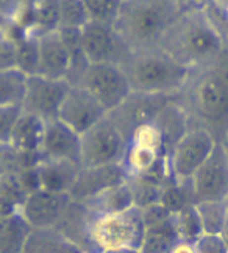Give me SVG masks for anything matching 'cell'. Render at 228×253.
<instances>
[{"label":"cell","mask_w":228,"mask_h":253,"mask_svg":"<svg viewBox=\"0 0 228 253\" xmlns=\"http://www.w3.org/2000/svg\"><path fill=\"white\" fill-rule=\"evenodd\" d=\"M160 47L189 71L213 64L224 52V40L202 8H189L175 19Z\"/></svg>","instance_id":"obj_1"},{"label":"cell","mask_w":228,"mask_h":253,"mask_svg":"<svg viewBox=\"0 0 228 253\" xmlns=\"http://www.w3.org/2000/svg\"><path fill=\"white\" fill-rule=\"evenodd\" d=\"M180 103L189 125H202L210 131L228 125V69L208 64L191 71L186 83L174 95Z\"/></svg>","instance_id":"obj_2"},{"label":"cell","mask_w":228,"mask_h":253,"mask_svg":"<svg viewBox=\"0 0 228 253\" xmlns=\"http://www.w3.org/2000/svg\"><path fill=\"white\" fill-rule=\"evenodd\" d=\"M183 11L180 0H124L114 28L128 50L156 47Z\"/></svg>","instance_id":"obj_3"},{"label":"cell","mask_w":228,"mask_h":253,"mask_svg":"<svg viewBox=\"0 0 228 253\" xmlns=\"http://www.w3.org/2000/svg\"><path fill=\"white\" fill-rule=\"evenodd\" d=\"M132 91L175 95L186 83L191 71L175 61L160 45L128 50L119 63Z\"/></svg>","instance_id":"obj_4"},{"label":"cell","mask_w":228,"mask_h":253,"mask_svg":"<svg viewBox=\"0 0 228 253\" xmlns=\"http://www.w3.org/2000/svg\"><path fill=\"white\" fill-rule=\"evenodd\" d=\"M144 233L142 210L137 205L121 211L91 212L88 223V242L91 252L141 253Z\"/></svg>","instance_id":"obj_5"},{"label":"cell","mask_w":228,"mask_h":253,"mask_svg":"<svg viewBox=\"0 0 228 253\" xmlns=\"http://www.w3.org/2000/svg\"><path fill=\"white\" fill-rule=\"evenodd\" d=\"M217 139L214 133L202 125H189L167 155L169 173L178 181H187L214 150Z\"/></svg>","instance_id":"obj_6"},{"label":"cell","mask_w":228,"mask_h":253,"mask_svg":"<svg viewBox=\"0 0 228 253\" xmlns=\"http://www.w3.org/2000/svg\"><path fill=\"white\" fill-rule=\"evenodd\" d=\"M125 144V136L106 116L82 134V168L121 163Z\"/></svg>","instance_id":"obj_7"},{"label":"cell","mask_w":228,"mask_h":253,"mask_svg":"<svg viewBox=\"0 0 228 253\" xmlns=\"http://www.w3.org/2000/svg\"><path fill=\"white\" fill-rule=\"evenodd\" d=\"M75 84L91 92L108 113L121 105L132 92L124 71L114 63H89Z\"/></svg>","instance_id":"obj_8"},{"label":"cell","mask_w":228,"mask_h":253,"mask_svg":"<svg viewBox=\"0 0 228 253\" xmlns=\"http://www.w3.org/2000/svg\"><path fill=\"white\" fill-rule=\"evenodd\" d=\"M69 86L71 83L64 79H48L39 74L28 75L21 103L22 111L38 116L43 121L58 118Z\"/></svg>","instance_id":"obj_9"},{"label":"cell","mask_w":228,"mask_h":253,"mask_svg":"<svg viewBox=\"0 0 228 253\" xmlns=\"http://www.w3.org/2000/svg\"><path fill=\"white\" fill-rule=\"evenodd\" d=\"M194 203L227 200L228 197V163L217 141L214 150L187 180Z\"/></svg>","instance_id":"obj_10"},{"label":"cell","mask_w":228,"mask_h":253,"mask_svg":"<svg viewBox=\"0 0 228 253\" xmlns=\"http://www.w3.org/2000/svg\"><path fill=\"white\" fill-rule=\"evenodd\" d=\"M172 97L174 95L132 91L121 105L108 113V118L116 124L127 139L139 125L153 121Z\"/></svg>","instance_id":"obj_11"},{"label":"cell","mask_w":228,"mask_h":253,"mask_svg":"<svg viewBox=\"0 0 228 253\" xmlns=\"http://www.w3.org/2000/svg\"><path fill=\"white\" fill-rule=\"evenodd\" d=\"M82 48L89 63L119 64L127 55L128 47L117 35L114 25L88 21L80 30Z\"/></svg>","instance_id":"obj_12"},{"label":"cell","mask_w":228,"mask_h":253,"mask_svg":"<svg viewBox=\"0 0 228 253\" xmlns=\"http://www.w3.org/2000/svg\"><path fill=\"white\" fill-rule=\"evenodd\" d=\"M106 116L108 111L103 108V105L80 84L69 86L58 113L59 119L80 134Z\"/></svg>","instance_id":"obj_13"},{"label":"cell","mask_w":228,"mask_h":253,"mask_svg":"<svg viewBox=\"0 0 228 253\" xmlns=\"http://www.w3.org/2000/svg\"><path fill=\"white\" fill-rule=\"evenodd\" d=\"M72 200L71 194L67 192H52L39 188L27 196L21 214L32 228L56 227Z\"/></svg>","instance_id":"obj_14"},{"label":"cell","mask_w":228,"mask_h":253,"mask_svg":"<svg viewBox=\"0 0 228 253\" xmlns=\"http://www.w3.org/2000/svg\"><path fill=\"white\" fill-rule=\"evenodd\" d=\"M39 160H63L82 164V134L59 118L46 121Z\"/></svg>","instance_id":"obj_15"},{"label":"cell","mask_w":228,"mask_h":253,"mask_svg":"<svg viewBox=\"0 0 228 253\" xmlns=\"http://www.w3.org/2000/svg\"><path fill=\"white\" fill-rule=\"evenodd\" d=\"M144 241L141 253H166L171 252L177 242V233L174 228L172 212L163 207L160 202L144 207Z\"/></svg>","instance_id":"obj_16"},{"label":"cell","mask_w":228,"mask_h":253,"mask_svg":"<svg viewBox=\"0 0 228 253\" xmlns=\"http://www.w3.org/2000/svg\"><path fill=\"white\" fill-rule=\"evenodd\" d=\"M39 58L36 74L48 77V79H64L67 80L71 56L67 47L58 30L46 32L38 36Z\"/></svg>","instance_id":"obj_17"},{"label":"cell","mask_w":228,"mask_h":253,"mask_svg":"<svg viewBox=\"0 0 228 253\" xmlns=\"http://www.w3.org/2000/svg\"><path fill=\"white\" fill-rule=\"evenodd\" d=\"M125 180L127 175L121 163L105 164V166L82 168L74 188L71 191V197L78 202H85L94 197L100 191Z\"/></svg>","instance_id":"obj_18"},{"label":"cell","mask_w":228,"mask_h":253,"mask_svg":"<svg viewBox=\"0 0 228 253\" xmlns=\"http://www.w3.org/2000/svg\"><path fill=\"white\" fill-rule=\"evenodd\" d=\"M36 168L43 189L71 194L82 164L63 160H39Z\"/></svg>","instance_id":"obj_19"},{"label":"cell","mask_w":228,"mask_h":253,"mask_svg":"<svg viewBox=\"0 0 228 253\" xmlns=\"http://www.w3.org/2000/svg\"><path fill=\"white\" fill-rule=\"evenodd\" d=\"M22 253H82V249L61 230L50 227L30 230Z\"/></svg>","instance_id":"obj_20"},{"label":"cell","mask_w":228,"mask_h":253,"mask_svg":"<svg viewBox=\"0 0 228 253\" xmlns=\"http://www.w3.org/2000/svg\"><path fill=\"white\" fill-rule=\"evenodd\" d=\"M44 125L46 121L39 119L38 116L22 111L13 128L9 144L21 152L39 155L44 134Z\"/></svg>","instance_id":"obj_21"},{"label":"cell","mask_w":228,"mask_h":253,"mask_svg":"<svg viewBox=\"0 0 228 253\" xmlns=\"http://www.w3.org/2000/svg\"><path fill=\"white\" fill-rule=\"evenodd\" d=\"M82 203L91 212L98 214V212H111V211H121L125 208H130L135 205V200H133L132 189L125 180L100 191L94 197L88 199Z\"/></svg>","instance_id":"obj_22"},{"label":"cell","mask_w":228,"mask_h":253,"mask_svg":"<svg viewBox=\"0 0 228 253\" xmlns=\"http://www.w3.org/2000/svg\"><path fill=\"white\" fill-rule=\"evenodd\" d=\"M30 230L21 212L0 214V253H22Z\"/></svg>","instance_id":"obj_23"},{"label":"cell","mask_w":228,"mask_h":253,"mask_svg":"<svg viewBox=\"0 0 228 253\" xmlns=\"http://www.w3.org/2000/svg\"><path fill=\"white\" fill-rule=\"evenodd\" d=\"M27 74H24L17 67H6L0 69V106L21 105L25 86Z\"/></svg>","instance_id":"obj_24"},{"label":"cell","mask_w":228,"mask_h":253,"mask_svg":"<svg viewBox=\"0 0 228 253\" xmlns=\"http://www.w3.org/2000/svg\"><path fill=\"white\" fill-rule=\"evenodd\" d=\"M28 192L19 180V173L0 177V214L21 212Z\"/></svg>","instance_id":"obj_25"},{"label":"cell","mask_w":228,"mask_h":253,"mask_svg":"<svg viewBox=\"0 0 228 253\" xmlns=\"http://www.w3.org/2000/svg\"><path fill=\"white\" fill-rule=\"evenodd\" d=\"M172 220L177 238L182 241L195 242L203 233L202 220L195 203H189V205H186L180 211L172 212Z\"/></svg>","instance_id":"obj_26"},{"label":"cell","mask_w":228,"mask_h":253,"mask_svg":"<svg viewBox=\"0 0 228 253\" xmlns=\"http://www.w3.org/2000/svg\"><path fill=\"white\" fill-rule=\"evenodd\" d=\"M160 203L166 207L171 212H177L186 205H189L192 202L191 189L187 181H178L169 173L166 180L161 184V194H160Z\"/></svg>","instance_id":"obj_27"},{"label":"cell","mask_w":228,"mask_h":253,"mask_svg":"<svg viewBox=\"0 0 228 253\" xmlns=\"http://www.w3.org/2000/svg\"><path fill=\"white\" fill-rule=\"evenodd\" d=\"M39 163L38 153H25L14 149L11 144H0V177L19 173L21 170L36 166Z\"/></svg>","instance_id":"obj_28"},{"label":"cell","mask_w":228,"mask_h":253,"mask_svg":"<svg viewBox=\"0 0 228 253\" xmlns=\"http://www.w3.org/2000/svg\"><path fill=\"white\" fill-rule=\"evenodd\" d=\"M197 211L202 220L203 233H221L228 220V205L227 200H213L195 203Z\"/></svg>","instance_id":"obj_29"},{"label":"cell","mask_w":228,"mask_h":253,"mask_svg":"<svg viewBox=\"0 0 228 253\" xmlns=\"http://www.w3.org/2000/svg\"><path fill=\"white\" fill-rule=\"evenodd\" d=\"M127 183L132 189L135 205H137L139 208L160 202L163 184L161 180H156L153 177H128Z\"/></svg>","instance_id":"obj_30"},{"label":"cell","mask_w":228,"mask_h":253,"mask_svg":"<svg viewBox=\"0 0 228 253\" xmlns=\"http://www.w3.org/2000/svg\"><path fill=\"white\" fill-rule=\"evenodd\" d=\"M39 58L38 36L27 33L16 40V67L27 75L36 74Z\"/></svg>","instance_id":"obj_31"},{"label":"cell","mask_w":228,"mask_h":253,"mask_svg":"<svg viewBox=\"0 0 228 253\" xmlns=\"http://www.w3.org/2000/svg\"><path fill=\"white\" fill-rule=\"evenodd\" d=\"M88 21L83 0H59L58 28H82Z\"/></svg>","instance_id":"obj_32"},{"label":"cell","mask_w":228,"mask_h":253,"mask_svg":"<svg viewBox=\"0 0 228 253\" xmlns=\"http://www.w3.org/2000/svg\"><path fill=\"white\" fill-rule=\"evenodd\" d=\"M89 21L114 25L124 0H83Z\"/></svg>","instance_id":"obj_33"},{"label":"cell","mask_w":228,"mask_h":253,"mask_svg":"<svg viewBox=\"0 0 228 253\" xmlns=\"http://www.w3.org/2000/svg\"><path fill=\"white\" fill-rule=\"evenodd\" d=\"M2 17H0V69H6V67H16V40L5 28Z\"/></svg>","instance_id":"obj_34"},{"label":"cell","mask_w":228,"mask_h":253,"mask_svg":"<svg viewBox=\"0 0 228 253\" xmlns=\"http://www.w3.org/2000/svg\"><path fill=\"white\" fill-rule=\"evenodd\" d=\"M22 113L21 105L0 106V144H8L14 125Z\"/></svg>","instance_id":"obj_35"},{"label":"cell","mask_w":228,"mask_h":253,"mask_svg":"<svg viewBox=\"0 0 228 253\" xmlns=\"http://www.w3.org/2000/svg\"><path fill=\"white\" fill-rule=\"evenodd\" d=\"M195 253H225L228 246L221 233H202L194 242Z\"/></svg>","instance_id":"obj_36"},{"label":"cell","mask_w":228,"mask_h":253,"mask_svg":"<svg viewBox=\"0 0 228 253\" xmlns=\"http://www.w3.org/2000/svg\"><path fill=\"white\" fill-rule=\"evenodd\" d=\"M214 8L221 13L222 19L228 24V0H211Z\"/></svg>","instance_id":"obj_37"},{"label":"cell","mask_w":228,"mask_h":253,"mask_svg":"<svg viewBox=\"0 0 228 253\" xmlns=\"http://www.w3.org/2000/svg\"><path fill=\"white\" fill-rule=\"evenodd\" d=\"M219 144H221V147H222V152L225 155V160L228 163V125L224 128L222 131V136L219 138Z\"/></svg>","instance_id":"obj_38"},{"label":"cell","mask_w":228,"mask_h":253,"mask_svg":"<svg viewBox=\"0 0 228 253\" xmlns=\"http://www.w3.org/2000/svg\"><path fill=\"white\" fill-rule=\"evenodd\" d=\"M9 11V3L8 0H0V17L6 16V13Z\"/></svg>","instance_id":"obj_39"},{"label":"cell","mask_w":228,"mask_h":253,"mask_svg":"<svg viewBox=\"0 0 228 253\" xmlns=\"http://www.w3.org/2000/svg\"><path fill=\"white\" fill-rule=\"evenodd\" d=\"M222 236H224V239H225V242H227V246H228V220H227V225H225V228H224V231H222Z\"/></svg>","instance_id":"obj_40"},{"label":"cell","mask_w":228,"mask_h":253,"mask_svg":"<svg viewBox=\"0 0 228 253\" xmlns=\"http://www.w3.org/2000/svg\"><path fill=\"white\" fill-rule=\"evenodd\" d=\"M16 2H17V0H8V3H9V8H11V6H13V5H14Z\"/></svg>","instance_id":"obj_41"}]
</instances>
